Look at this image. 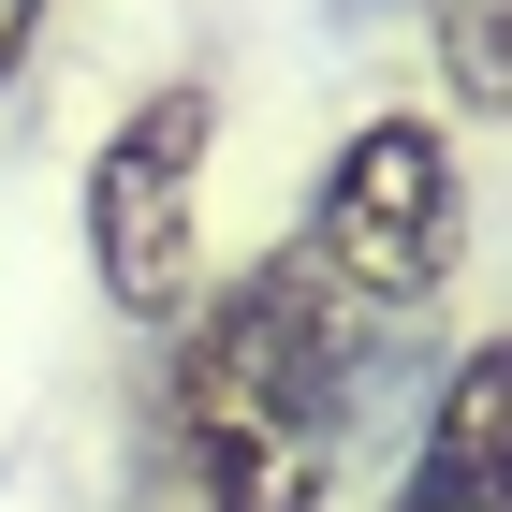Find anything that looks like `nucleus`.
<instances>
[{
	"label": "nucleus",
	"instance_id": "423d86ee",
	"mask_svg": "<svg viewBox=\"0 0 512 512\" xmlns=\"http://www.w3.org/2000/svg\"><path fill=\"white\" fill-rule=\"evenodd\" d=\"M44 15H59V0H0V88L30 74V44H44Z\"/></svg>",
	"mask_w": 512,
	"mask_h": 512
},
{
	"label": "nucleus",
	"instance_id": "7ed1b4c3",
	"mask_svg": "<svg viewBox=\"0 0 512 512\" xmlns=\"http://www.w3.org/2000/svg\"><path fill=\"white\" fill-rule=\"evenodd\" d=\"M205 161H220V88H191V74L147 88L88 161V264L147 337H176L205 293Z\"/></svg>",
	"mask_w": 512,
	"mask_h": 512
},
{
	"label": "nucleus",
	"instance_id": "f03ea898",
	"mask_svg": "<svg viewBox=\"0 0 512 512\" xmlns=\"http://www.w3.org/2000/svg\"><path fill=\"white\" fill-rule=\"evenodd\" d=\"M454 249H469L454 132H439V118H352V132H337V161H322V191H308L293 264H308L366 337H381V322H425L439 293H454Z\"/></svg>",
	"mask_w": 512,
	"mask_h": 512
},
{
	"label": "nucleus",
	"instance_id": "20e7f679",
	"mask_svg": "<svg viewBox=\"0 0 512 512\" xmlns=\"http://www.w3.org/2000/svg\"><path fill=\"white\" fill-rule=\"evenodd\" d=\"M381 512H512V337H469L425 395V439Z\"/></svg>",
	"mask_w": 512,
	"mask_h": 512
},
{
	"label": "nucleus",
	"instance_id": "f257e3e1",
	"mask_svg": "<svg viewBox=\"0 0 512 512\" xmlns=\"http://www.w3.org/2000/svg\"><path fill=\"white\" fill-rule=\"evenodd\" d=\"M352 381H366V322L293 249L205 278L161 352V512H322Z\"/></svg>",
	"mask_w": 512,
	"mask_h": 512
},
{
	"label": "nucleus",
	"instance_id": "39448f33",
	"mask_svg": "<svg viewBox=\"0 0 512 512\" xmlns=\"http://www.w3.org/2000/svg\"><path fill=\"white\" fill-rule=\"evenodd\" d=\"M454 118H512V0H425Z\"/></svg>",
	"mask_w": 512,
	"mask_h": 512
}]
</instances>
